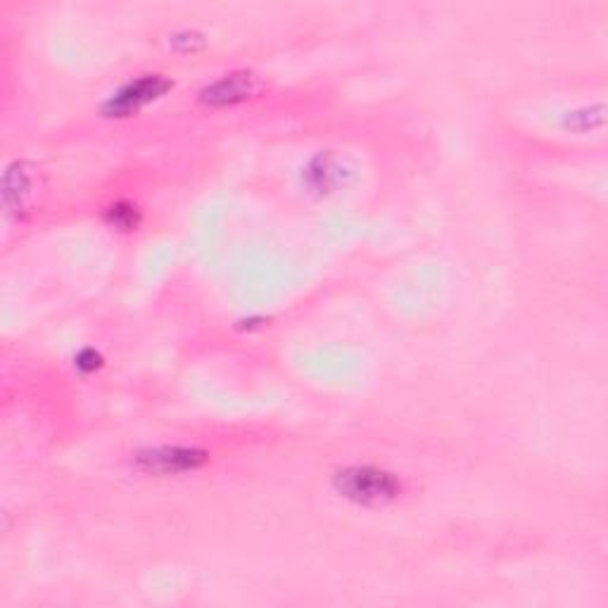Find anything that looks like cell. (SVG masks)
<instances>
[{
  "instance_id": "4",
  "label": "cell",
  "mask_w": 608,
  "mask_h": 608,
  "mask_svg": "<svg viewBox=\"0 0 608 608\" xmlns=\"http://www.w3.org/2000/svg\"><path fill=\"white\" fill-rule=\"evenodd\" d=\"M262 89V79L250 72V70H241V72H231L219 77L216 81L207 83L205 89L200 91V103L212 110H224V108H233L241 105L245 100L255 98Z\"/></svg>"
},
{
  "instance_id": "5",
  "label": "cell",
  "mask_w": 608,
  "mask_h": 608,
  "mask_svg": "<svg viewBox=\"0 0 608 608\" xmlns=\"http://www.w3.org/2000/svg\"><path fill=\"white\" fill-rule=\"evenodd\" d=\"M33 189H37V179H33V166L27 162H12L6 169L3 179V202L6 210L14 212L17 216L29 210V202L33 200Z\"/></svg>"
},
{
  "instance_id": "1",
  "label": "cell",
  "mask_w": 608,
  "mask_h": 608,
  "mask_svg": "<svg viewBox=\"0 0 608 608\" xmlns=\"http://www.w3.org/2000/svg\"><path fill=\"white\" fill-rule=\"evenodd\" d=\"M335 495L364 509H378L402 497L404 480L395 470L371 464H352L333 476Z\"/></svg>"
},
{
  "instance_id": "2",
  "label": "cell",
  "mask_w": 608,
  "mask_h": 608,
  "mask_svg": "<svg viewBox=\"0 0 608 608\" xmlns=\"http://www.w3.org/2000/svg\"><path fill=\"white\" fill-rule=\"evenodd\" d=\"M212 462V454L191 445H160L133 454L131 466L148 478L191 476Z\"/></svg>"
},
{
  "instance_id": "8",
  "label": "cell",
  "mask_w": 608,
  "mask_h": 608,
  "mask_svg": "<svg viewBox=\"0 0 608 608\" xmlns=\"http://www.w3.org/2000/svg\"><path fill=\"white\" fill-rule=\"evenodd\" d=\"M174 48L183 50V53H195V50L205 43V37H202L200 31L195 29H183L179 33H174V39H172Z\"/></svg>"
},
{
  "instance_id": "6",
  "label": "cell",
  "mask_w": 608,
  "mask_h": 608,
  "mask_svg": "<svg viewBox=\"0 0 608 608\" xmlns=\"http://www.w3.org/2000/svg\"><path fill=\"white\" fill-rule=\"evenodd\" d=\"M143 222V212L139 205H133L131 200H116L105 210V224L112 231H136Z\"/></svg>"
},
{
  "instance_id": "7",
  "label": "cell",
  "mask_w": 608,
  "mask_h": 608,
  "mask_svg": "<svg viewBox=\"0 0 608 608\" xmlns=\"http://www.w3.org/2000/svg\"><path fill=\"white\" fill-rule=\"evenodd\" d=\"M103 364H105L103 354L93 347H83L74 357V368H79L81 374H95V371L103 368Z\"/></svg>"
},
{
  "instance_id": "3",
  "label": "cell",
  "mask_w": 608,
  "mask_h": 608,
  "mask_svg": "<svg viewBox=\"0 0 608 608\" xmlns=\"http://www.w3.org/2000/svg\"><path fill=\"white\" fill-rule=\"evenodd\" d=\"M172 89L174 79H169L166 74H141L122 83L120 89L108 95L103 103V114L110 116V120H124V116L139 114L141 110L155 103V100L164 98Z\"/></svg>"
}]
</instances>
